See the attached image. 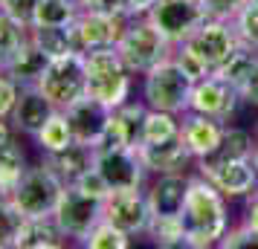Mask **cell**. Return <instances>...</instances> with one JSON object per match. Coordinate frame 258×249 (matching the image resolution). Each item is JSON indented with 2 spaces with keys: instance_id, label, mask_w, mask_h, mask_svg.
Wrapping results in <instances>:
<instances>
[{
  "instance_id": "1",
  "label": "cell",
  "mask_w": 258,
  "mask_h": 249,
  "mask_svg": "<svg viewBox=\"0 0 258 249\" xmlns=\"http://www.w3.org/2000/svg\"><path fill=\"white\" fill-rule=\"evenodd\" d=\"M226 194L212 186L209 180L198 174L188 183L186 206H183V229H186V249H212L221 243L229 229V209Z\"/></svg>"
},
{
  "instance_id": "2",
  "label": "cell",
  "mask_w": 258,
  "mask_h": 249,
  "mask_svg": "<svg viewBox=\"0 0 258 249\" xmlns=\"http://www.w3.org/2000/svg\"><path fill=\"white\" fill-rule=\"evenodd\" d=\"M87 61V96L107 105L110 110L131 99V75L116 47H102L84 55Z\"/></svg>"
},
{
  "instance_id": "3",
  "label": "cell",
  "mask_w": 258,
  "mask_h": 249,
  "mask_svg": "<svg viewBox=\"0 0 258 249\" xmlns=\"http://www.w3.org/2000/svg\"><path fill=\"white\" fill-rule=\"evenodd\" d=\"M191 87H195V78L180 67V61L174 55H168L165 61H160L157 67H151L142 75V99H145V105L154 107V110L177 113V116H183L188 110Z\"/></svg>"
},
{
  "instance_id": "4",
  "label": "cell",
  "mask_w": 258,
  "mask_h": 249,
  "mask_svg": "<svg viewBox=\"0 0 258 249\" xmlns=\"http://www.w3.org/2000/svg\"><path fill=\"white\" fill-rule=\"evenodd\" d=\"M116 52L122 55L125 67L134 75H145L160 61H165L168 55H174V44L148 18H131L128 26H125V32L116 41Z\"/></svg>"
},
{
  "instance_id": "5",
  "label": "cell",
  "mask_w": 258,
  "mask_h": 249,
  "mask_svg": "<svg viewBox=\"0 0 258 249\" xmlns=\"http://www.w3.org/2000/svg\"><path fill=\"white\" fill-rule=\"evenodd\" d=\"M61 191H64V180L47 162H41V165L26 168L15 191L9 194V200L24 212V217H47L55 212Z\"/></svg>"
},
{
  "instance_id": "6",
  "label": "cell",
  "mask_w": 258,
  "mask_h": 249,
  "mask_svg": "<svg viewBox=\"0 0 258 249\" xmlns=\"http://www.w3.org/2000/svg\"><path fill=\"white\" fill-rule=\"evenodd\" d=\"M177 47L188 52L191 58H198L206 72H218L229 61L235 49L241 47V41L235 35V29L229 21H221V18H206L203 24L191 32V35L183 41V44H177Z\"/></svg>"
},
{
  "instance_id": "7",
  "label": "cell",
  "mask_w": 258,
  "mask_h": 249,
  "mask_svg": "<svg viewBox=\"0 0 258 249\" xmlns=\"http://www.w3.org/2000/svg\"><path fill=\"white\" fill-rule=\"evenodd\" d=\"M38 87L58 110L73 105L76 99H82L87 93V61H84V55L82 52H67L61 58H52L47 72L41 75Z\"/></svg>"
},
{
  "instance_id": "8",
  "label": "cell",
  "mask_w": 258,
  "mask_h": 249,
  "mask_svg": "<svg viewBox=\"0 0 258 249\" xmlns=\"http://www.w3.org/2000/svg\"><path fill=\"white\" fill-rule=\"evenodd\" d=\"M52 217L58 220V226L64 229L67 237L84 240V237L90 235V229L105 217V200L90 197L76 183H70V186H64V191H61V200L55 206Z\"/></svg>"
},
{
  "instance_id": "9",
  "label": "cell",
  "mask_w": 258,
  "mask_h": 249,
  "mask_svg": "<svg viewBox=\"0 0 258 249\" xmlns=\"http://www.w3.org/2000/svg\"><path fill=\"white\" fill-rule=\"evenodd\" d=\"M171 44H183L209 15L200 0H157L154 9L145 15Z\"/></svg>"
},
{
  "instance_id": "10",
  "label": "cell",
  "mask_w": 258,
  "mask_h": 249,
  "mask_svg": "<svg viewBox=\"0 0 258 249\" xmlns=\"http://www.w3.org/2000/svg\"><path fill=\"white\" fill-rule=\"evenodd\" d=\"M131 18H116L107 12H87L82 9L79 18L70 24V35H73V49L76 52H93L102 47H116L119 35L125 32Z\"/></svg>"
},
{
  "instance_id": "11",
  "label": "cell",
  "mask_w": 258,
  "mask_h": 249,
  "mask_svg": "<svg viewBox=\"0 0 258 249\" xmlns=\"http://www.w3.org/2000/svg\"><path fill=\"white\" fill-rule=\"evenodd\" d=\"M244 105L241 93L235 90L229 81H223L221 75H203L191 87V99H188V110L191 113H203V116L221 119L229 125V119L238 113V107Z\"/></svg>"
},
{
  "instance_id": "12",
  "label": "cell",
  "mask_w": 258,
  "mask_h": 249,
  "mask_svg": "<svg viewBox=\"0 0 258 249\" xmlns=\"http://www.w3.org/2000/svg\"><path fill=\"white\" fill-rule=\"evenodd\" d=\"M105 220L119 226L128 235L148 232L151 223V206H148V191L140 189H119L105 197Z\"/></svg>"
},
{
  "instance_id": "13",
  "label": "cell",
  "mask_w": 258,
  "mask_h": 249,
  "mask_svg": "<svg viewBox=\"0 0 258 249\" xmlns=\"http://www.w3.org/2000/svg\"><path fill=\"white\" fill-rule=\"evenodd\" d=\"M93 168L105 177L110 191L140 189L145 183V174H148L137 148H105V151H96Z\"/></svg>"
},
{
  "instance_id": "14",
  "label": "cell",
  "mask_w": 258,
  "mask_h": 249,
  "mask_svg": "<svg viewBox=\"0 0 258 249\" xmlns=\"http://www.w3.org/2000/svg\"><path fill=\"white\" fill-rule=\"evenodd\" d=\"M145 110H148V105H134V102L113 107L93 148L96 151H105V148H137L142 139Z\"/></svg>"
},
{
  "instance_id": "15",
  "label": "cell",
  "mask_w": 258,
  "mask_h": 249,
  "mask_svg": "<svg viewBox=\"0 0 258 249\" xmlns=\"http://www.w3.org/2000/svg\"><path fill=\"white\" fill-rule=\"evenodd\" d=\"M198 174H203L226 197H249L252 191H258V165L252 156L232 159V162L206 168V171H198Z\"/></svg>"
},
{
  "instance_id": "16",
  "label": "cell",
  "mask_w": 258,
  "mask_h": 249,
  "mask_svg": "<svg viewBox=\"0 0 258 249\" xmlns=\"http://www.w3.org/2000/svg\"><path fill=\"white\" fill-rule=\"evenodd\" d=\"M137 151L148 174H174V171H186L188 165H195V156L186 148L183 136L165 139V142H140Z\"/></svg>"
},
{
  "instance_id": "17",
  "label": "cell",
  "mask_w": 258,
  "mask_h": 249,
  "mask_svg": "<svg viewBox=\"0 0 258 249\" xmlns=\"http://www.w3.org/2000/svg\"><path fill=\"white\" fill-rule=\"evenodd\" d=\"M188 177L186 171H174V174H157V180L148 189V206H151V217H180L183 206H186L188 194Z\"/></svg>"
},
{
  "instance_id": "18",
  "label": "cell",
  "mask_w": 258,
  "mask_h": 249,
  "mask_svg": "<svg viewBox=\"0 0 258 249\" xmlns=\"http://www.w3.org/2000/svg\"><path fill=\"white\" fill-rule=\"evenodd\" d=\"M64 116L70 122V131H73V139L76 142H84V145H96L99 133L105 128L107 116H110V107L96 102L90 96L84 93L82 99H76L73 105L64 107Z\"/></svg>"
},
{
  "instance_id": "19",
  "label": "cell",
  "mask_w": 258,
  "mask_h": 249,
  "mask_svg": "<svg viewBox=\"0 0 258 249\" xmlns=\"http://www.w3.org/2000/svg\"><path fill=\"white\" fill-rule=\"evenodd\" d=\"M252 154H255V136L246 131V128L226 125L221 142L215 145L209 154L198 156L195 159V168L198 171H206V168L223 165V162H232V159H246V156H252Z\"/></svg>"
},
{
  "instance_id": "20",
  "label": "cell",
  "mask_w": 258,
  "mask_h": 249,
  "mask_svg": "<svg viewBox=\"0 0 258 249\" xmlns=\"http://www.w3.org/2000/svg\"><path fill=\"white\" fill-rule=\"evenodd\" d=\"M55 110H58V107L41 93L38 84H24V87H21V96H18V102H15L12 122H15L18 131L32 133V136H35V133L44 128V122H47Z\"/></svg>"
},
{
  "instance_id": "21",
  "label": "cell",
  "mask_w": 258,
  "mask_h": 249,
  "mask_svg": "<svg viewBox=\"0 0 258 249\" xmlns=\"http://www.w3.org/2000/svg\"><path fill=\"white\" fill-rule=\"evenodd\" d=\"M223 128H226V122L212 119V116H203V113H191V110H186V113L180 116V136H183V142H186V148L191 151L195 159L203 156V154H209L212 148L221 142Z\"/></svg>"
},
{
  "instance_id": "22",
  "label": "cell",
  "mask_w": 258,
  "mask_h": 249,
  "mask_svg": "<svg viewBox=\"0 0 258 249\" xmlns=\"http://www.w3.org/2000/svg\"><path fill=\"white\" fill-rule=\"evenodd\" d=\"M93 159H96V148L93 145H84V142H70L67 148L52 151V154L44 156V162L64 180V186L79 183L93 168Z\"/></svg>"
},
{
  "instance_id": "23",
  "label": "cell",
  "mask_w": 258,
  "mask_h": 249,
  "mask_svg": "<svg viewBox=\"0 0 258 249\" xmlns=\"http://www.w3.org/2000/svg\"><path fill=\"white\" fill-rule=\"evenodd\" d=\"M49 61L52 58L32 41V35H26L24 44L15 49V55L3 64V72H9L18 84H38L41 75L47 72Z\"/></svg>"
},
{
  "instance_id": "24",
  "label": "cell",
  "mask_w": 258,
  "mask_h": 249,
  "mask_svg": "<svg viewBox=\"0 0 258 249\" xmlns=\"http://www.w3.org/2000/svg\"><path fill=\"white\" fill-rule=\"evenodd\" d=\"M64 229L58 220L47 214V217H24L21 232L15 237V249H58L64 246Z\"/></svg>"
},
{
  "instance_id": "25",
  "label": "cell",
  "mask_w": 258,
  "mask_h": 249,
  "mask_svg": "<svg viewBox=\"0 0 258 249\" xmlns=\"http://www.w3.org/2000/svg\"><path fill=\"white\" fill-rule=\"evenodd\" d=\"M255 70H258V49L244 47V44H241V47L229 55V61H226L215 75H221L223 81H229L235 90L241 93V90L246 87V81L252 78V72H255Z\"/></svg>"
},
{
  "instance_id": "26",
  "label": "cell",
  "mask_w": 258,
  "mask_h": 249,
  "mask_svg": "<svg viewBox=\"0 0 258 249\" xmlns=\"http://www.w3.org/2000/svg\"><path fill=\"white\" fill-rule=\"evenodd\" d=\"M26 171V156L21 151V145L15 139H6L0 145V197L9 200V194L15 191L18 180L24 177Z\"/></svg>"
},
{
  "instance_id": "27",
  "label": "cell",
  "mask_w": 258,
  "mask_h": 249,
  "mask_svg": "<svg viewBox=\"0 0 258 249\" xmlns=\"http://www.w3.org/2000/svg\"><path fill=\"white\" fill-rule=\"evenodd\" d=\"M180 136V116L168 113V110H145L142 119V139L140 142H165V139H174Z\"/></svg>"
},
{
  "instance_id": "28",
  "label": "cell",
  "mask_w": 258,
  "mask_h": 249,
  "mask_svg": "<svg viewBox=\"0 0 258 249\" xmlns=\"http://www.w3.org/2000/svg\"><path fill=\"white\" fill-rule=\"evenodd\" d=\"M79 12L82 9L76 0H38L32 26H70L79 18Z\"/></svg>"
},
{
  "instance_id": "29",
  "label": "cell",
  "mask_w": 258,
  "mask_h": 249,
  "mask_svg": "<svg viewBox=\"0 0 258 249\" xmlns=\"http://www.w3.org/2000/svg\"><path fill=\"white\" fill-rule=\"evenodd\" d=\"M38 145H41V151L44 154H52V151H61V148H67L73 139V131H70V122L64 116V110H55L52 116L44 122V128L35 133Z\"/></svg>"
},
{
  "instance_id": "30",
  "label": "cell",
  "mask_w": 258,
  "mask_h": 249,
  "mask_svg": "<svg viewBox=\"0 0 258 249\" xmlns=\"http://www.w3.org/2000/svg\"><path fill=\"white\" fill-rule=\"evenodd\" d=\"M29 35H32V41L47 52L49 58H61L67 52H76L73 49L70 26H32Z\"/></svg>"
},
{
  "instance_id": "31",
  "label": "cell",
  "mask_w": 258,
  "mask_h": 249,
  "mask_svg": "<svg viewBox=\"0 0 258 249\" xmlns=\"http://www.w3.org/2000/svg\"><path fill=\"white\" fill-rule=\"evenodd\" d=\"M145 235H151L154 243L163 246V249L186 246V229H183V220L180 217H151Z\"/></svg>"
},
{
  "instance_id": "32",
  "label": "cell",
  "mask_w": 258,
  "mask_h": 249,
  "mask_svg": "<svg viewBox=\"0 0 258 249\" xmlns=\"http://www.w3.org/2000/svg\"><path fill=\"white\" fill-rule=\"evenodd\" d=\"M82 246H87V249H128L131 235L102 217V220L90 229V235L82 240Z\"/></svg>"
},
{
  "instance_id": "33",
  "label": "cell",
  "mask_w": 258,
  "mask_h": 249,
  "mask_svg": "<svg viewBox=\"0 0 258 249\" xmlns=\"http://www.w3.org/2000/svg\"><path fill=\"white\" fill-rule=\"evenodd\" d=\"M229 24H232L235 35H238V41H241L244 47L258 49V0L244 3V6L229 18Z\"/></svg>"
},
{
  "instance_id": "34",
  "label": "cell",
  "mask_w": 258,
  "mask_h": 249,
  "mask_svg": "<svg viewBox=\"0 0 258 249\" xmlns=\"http://www.w3.org/2000/svg\"><path fill=\"white\" fill-rule=\"evenodd\" d=\"M26 35H29V29L24 24H18L6 9H0V70L15 55V49L24 44Z\"/></svg>"
},
{
  "instance_id": "35",
  "label": "cell",
  "mask_w": 258,
  "mask_h": 249,
  "mask_svg": "<svg viewBox=\"0 0 258 249\" xmlns=\"http://www.w3.org/2000/svg\"><path fill=\"white\" fill-rule=\"evenodd\" d=\"M21 223H24V212L12 200L0 203V249L15 246V237L21 232Z\"/></svg>"
},
{
  "instance_id": "36",
  "label": "cell",
  "mask_w": 258,
  "mask_h": 249,
  "mask_svg": "<svg viewBox=\"0 0 258 249\" xmlns=\"http://www.w3.org/2000/svg\"><path fill=\"white\" fill-rule=\"evenodd\" d=\"M221 249H258V229L249 223H241L235 229H226V235L221 237Z\"/></svg>"
},
{
  "instance_id": "37",
  "label": "cell",
  "mask_w": 258,
  "mask_h": 249,
  "mask_svg": "<svg viewBox=\"0 0 258 249\" xmlns=\"http://www.w3.org/2000/svg\"><path fill=\"white\" fill-rule=\"evenodd\" d=\"M18 96H21V87H18V81H15L9 72L0 70V119L12 116Z\"/></svg>"
},
{
  "instance_id": "38",
  "label": "cell",
  "mask_w": 258,
  "mask_h": 249,
  "mask_svg": "<svg viewBox=\"0 0 258 249\" xmlns=\"http://www.w3.org/2000/svg\"><path fill=\"white\" fill-rule=\"evenodd\" d=\"M0 9H6V12L12 15L18 24H24L26 29L32 26L35 21V9H38V0H6Z\"/></svg>"
},
{
  "instance_id": "39",
  "label": "cell",
  "mask_w": 258,
  "mask_h": 249,
  "mask_svg": "<svg viewBox=\"0 0 258 249\" xmlns=\"http://www.w3.org/2000/svg\"><path fill=\"white\" fill-rule=\"evenodd\" d=\"M203 3V9H206V15L209 18H221V21H229L244 3H249V0H200Z\"/></svg>"
},
{
  "instance_id": "40",
  "label": "cell",
  "mask_w": 258,
  "mask_h": 249,
  "mask_svg": "<svg viewBox=\"0 0 258 249\" xmlns=\"http://www.w3.org/2000/svg\"><path fill=\"white\" fill-rule=\"evenodd\" d=\"M76 186H79L82 191H87L90 197H99V200H105L107 194H110V186L105 183V177H102L96 168H90V171H87V174L76 183Z\"/></svg>"
},
{
  "instance_id": "41",
  "label": "cell",
  "mask_w": 258,
  "mask_h": 249,
  "mask_svg": "<svg viewBox=\"0 0 258 249\" xmlns=\"http://www.w3.org/2000/svg\"><path fill=\"white\" fill-rule=\"evenodd\" d=\"M96 12H107V15H116V18H134L131 15V0H99Z\"/></svg>"
},
{
  "instance_id": "42",
  "label": "cell",
  "mask_w": 258,
  "mask_h": 249,
  "mask_svg": "<svg viewBox=\"0 0 258 249\" xmlns=\"http://www.w3.org/2000/svg\"><path fill=\"white\" fill-rule=\"evenodd\" d=\"M241 99H244V105L258 107V70L252 72V78H249V81H246V87L241 90Z\"/></svg>"
},
{
  "instance_id": "43",
  "label": "cell",
  "mask_w": 258,
  "mask_h": 249,
  "mask_svg": "<svg viewBox=\"0 0 258 249\" xmlns=\"http://www.w3.org/2000/svg\"><path fill=\"white\" fill-rule=\"evenodd\" d=\"M244 223H249V226H255V229H258V191H252V194L246 197V217H244Z\"/></svg>"
},
{
  "instance_id": "44",
  "label": "cell",
  "mask_w": 258,
  "mask_h": 249,
  "mask_svg": "<svg viewBox=\"0 0 258 249\" xmlns=\"http://www.w3.org/2000/svg\"><path fill=\"white\" fill-rule=\"evenodd\" d=\"M154 3H157V0H131V15H134V18H145V15L154 9Z\"/></svg>"
},
{
  "instance_id": "45",
  "label": "cell",
  "mask_w": 258,
  "mask_h": 249,
  "mask_svg": "<svg viewBox=\"0 0 258 249\" xmlns=\"http://www.w3.org/2000/svg\"><path fill=\"white\" fill-rule=\"evenodd\" d=\"M76 3H79V9H87V12L99 9V0H76Z\"/></svg>"
},
{
  "instance_id": "46",
  "label": "cell",
  "mask_w": 258,
  "mask_h": 249,
  "mask_svg": "<svg viewBox=\"0 0 258 249\" xmlns=\"http://www.w3.org/2000/svg\"><path fill=\"white\" fill-rule=\"evenodd\" d=\"M6 139H12V133H9V125H6V122L0 119V145L6 142Z\"/></svg>"
},
{
  "instance_id": "47",
  "label": "cell",
  "mask_w": 258,
  "mask_h": 249,
  "mask_svg": "<svg viewBox=\"0 0 258 249\" xmlns=\"http://www.w3.org/2000/svg\"><path fill=\"white\" fill-rule=\"evenodd\" d=\"M252 159H255V165H258V145H255V154H252Z\"/></svg>"
},
{
  "instance_id": "48",
  "label": "cell",
  "mask_w": 258,
  "mask_h": 249,
  "mask_svg": "<svg viewBox=\"0 0 258 249\" xmlns=\"http://www.w3.org/2000/svg\"><path fill=\"white\" fill-rule=\"evenodd\" d=\"M255 145H258V131H255Z\"/></svg>"
},
{
  "instance_id": "49",
  "label": "cell",
  "mask_w": 258,
  "mask_h": 249,
  "mask_svg": "<svg viewBox=\"0 0 258 249\" xmlns=\"http://www.w3.org/2000/svg\"><path fill=\"white\" fill-rule=\"evenodd\" d=\"M3 3H6V0H0V6H3Z\"/></svg>"
},
{
  "instance_id": "50",
  "label": "cell",
  "mask_w": 258,
  "mask_h": 249,
  "mask_svg": "<svg viewBox=\"0 0 258 249\" xmlns=\"http://www.w3.org/2000/svg\"><path fill=\"white\" fill-rule=\"evenodd\" d=\"M0 203H3V197H0Z\"/></svg>"
}]
</instances>
